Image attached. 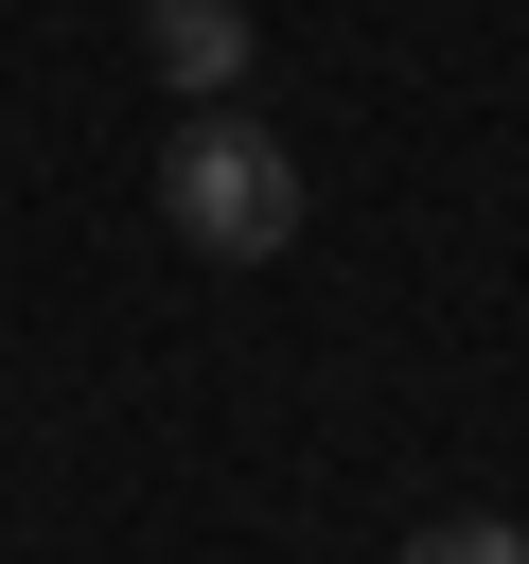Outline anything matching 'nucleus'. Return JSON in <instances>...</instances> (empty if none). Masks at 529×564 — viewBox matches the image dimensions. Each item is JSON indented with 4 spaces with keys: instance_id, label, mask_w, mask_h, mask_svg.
<instances>
[{
    "instance_id": "nucleus-1",
    "label": "nucleus",
    "mask_w": 529,
    "mask_h": 564,
    "mask_svg": "<svg viewBox=\"0 0 529 564\" xmlns=\"http://www.w3.org/2000/svg\"><path fill=\"white\" fill-rule=\"evenodd\" d=\"M159 212H176V247L264 264V247L300 229V159H282V123H247V88H229V106H176V141H159Z\"/></svg>"
},
{
    "instance_id": "nucleus-2",
    "label": "nucleus",
    "mask_w": 529,
    "mask_h": 564,
    "mask_svg": "<svg viewBox=\"0 0 529 564\" xmlns=\"http://www.w3.org/2000/svg\"><path fill=\"white\" fill-rule=\"evenodd\" d=\"M141 70L176 106H229L247 88V0H141Z\"/></svg>"
},
{
    "instance_id": "nucleus-3",
    "label": "nucleus",
    "mask_w": 529,
    "mask_h": 564,
    "mask_svg": "<svg viewBox=\"0 0 529 564\" xmlns=\"http://www.w3.org/2000/svg\"><path fill=\"white\" fill-rule=\"evenodd\" d=\"M406 564H529V529L511 511H441V529H406Z\"/></svg>"
}]
</instances>
